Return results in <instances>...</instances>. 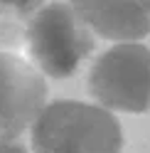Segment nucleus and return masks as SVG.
<instances>
[{"instance_id":"6","label":"nucleus","mask_w":150,"mask_h":153,"mask_svg":"<svg viewBox=\"0 0 150 153\" xmlns=\"http://www.w3.org/2000/svg\"><path fill=\"white\" fill-rule=\"evenodd\" d=\"M44 0H0V13H12V15H27L37 13Z\"/></svg>"},{"instance_id":"3","label":"nucleus","mask_w":150,"mask_h":153,"mask_svg":"<svg viewBox=\"0 0 150 153\" xmlns=\"http://www.w3.org/2000/svg\"><path fill=\"white\" fill-rule=\"evenodd\" d=\"M91 94L108 111L143 114L150 109V50L118 42L101 54L89 76Z\"/></svg>"},{"instance_id":"8","label":"nucleus","mask_w":150,"mask_h":153,"mask_svg":"<svg viewBox=\"0 0 150 153\" xmlns=\"http://www.w3.org/2000/svg\"><path fill=\"white\" fill-rule=\"evenodd\" d=\"M35 153H47V151H35Z\"/></svg>"},{"instance_id":"5","label":"nucleus","mask_w":150,"mask_h":153,"mask_svg":"<svg viewBox=\"0 0 150 153\" xmlns=\"http://www.w3.org/2000/svg\"><path fill=\"white\" fill-rule=\"evenodd\" d=\"M69 5L106 40L138 42L150 32V0H69Z\"/></svg>"},{"instance_id":"2","label":"nucleus","mask_w":150,"mask_h":153,"mask_svg":"<svg viewBox=\"0 0 150 153\" xmlns=\"http://www.w3.org/2000/svg\"><path fill=\"white\" fill-rule=\"evenodd\" d=\"M27 50L42 74L67 79L91 54L93 30L69 3H49L27 25Z\"/></svg>"},{"instance_id":"7","label":"nucleus","mask_w":150,"mask_h":153,"mask_svg":"<svg viewBox=\"0 0 150 153\" xmlns=\"http://www.w3.org/2000/svg\"><path fill=\"white\" fill-rule=\"evenodd\" d=\"M0 153H27L22 143H17V138H0Z\"/></svg>"},{"instance_id":"4","label":"nucleus","mask_w":150,"mask_h":153,"mask_svg":"<svg viewBox=\"0 0 150 153\" xmlns=\"http://www.w3.org/2000/svg\"><path fill=\"white\" fill-rule=\"evenodd\" d=\"M47 84L40 69L20 57L0 52V138H17L32 128L47 106Z\"/></svg>"},{"instance_id":"1","label":"nucleus","mask_w":150,"mask_h":153,"mask_svg":"<svg viewBox=\"0 0 150 153\" xmlns=\"http://www.w3.org/2000/svg\"><path fill=\"white\" fill-rule=\"evenodd\" d=\"M32 146L47 153H121L123 131L104 106L52 101L32 123Z\"/></svg>"}]
</instances>
